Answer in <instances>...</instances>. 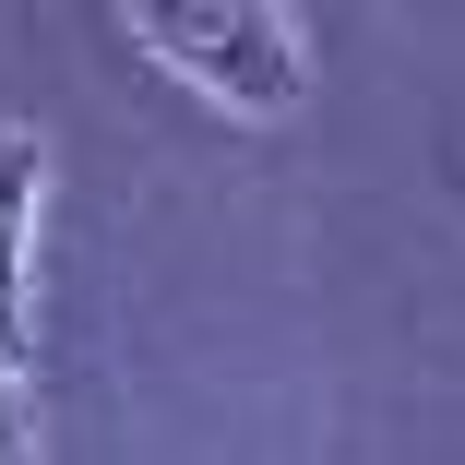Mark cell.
Instances as JSON below:
<instances>
[{"label": "cell", "mask_w": 465, "mask_h": 465, "mask_svg": "<svg viewBox=\"0 0 465 465\" xmlns=\"http://www.w3.org/2000/svg\"><path fill=\"white\" fill-rule=\"evenodd\" d=\"M132 36L192 84V96H215L227 120H287L311 96V48L287 36V13L274 0H120Z\"/></svg>", "instance_id": "cell-1"}, {"label": "cell", "mask_w": 465, "mask_h": 465, "mask_svg": "<svg viewBox=\"0 0 465 465\" xmlns=\"http://www.w3.org/2000/svg\"><path fill=\"white\" fill-rule=\"evenodd\" d=\"M36 192H48V132L0 120V311L25 322V251H36Z\"/></svg>", "instance_id": "cell-2"}]
</instances>
